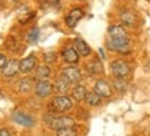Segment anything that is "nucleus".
Masks as SVG:
<instances>
[{"label": "nucleus", "mask_w": 150, "mask_h": 136, "mask_svg": "<svg viewBox=\"0 0 150 136\" xmlns=\"http://www.w3.org/2000/svg\"><path fill=\"white\" fill-rule=\"evenodd\" d=\"M120 19H121V22H123L124 25L134 26L135 22H137V15L132 13V11H129V10H124V11H121V14H120Z\"/></svg>", "instance_id": "a211bd4d"}, {"label": "nucleus", "mask_w": 150, "mask_h": 136, "mask_svg": "<svg viewBox=\"0 0 150 136\" xmlns=\"http://www.w3.org/2000/svg\"><path fill=\"white\" fill-rule=\"evenodd\" d=\"M113 87L114 89L118 91V92H124L128 88V82L125 81V78H116L113 81Z\"/></svg>", "instance_id": "5701e85b"}, {"label": "nucleus", "mask_w": 150, "mask_h": 136, "mask_svg": "<svg viewBox=\"0 0 150 136\" xmlns=\"http://www.w3.org/2000/svg\"><path fill=\"white\" fill-rule=\"evenodd\" d=\"M108 35H109L110 39H124V37H128L127 30L123 26H120V25H112V26H109Z\"/></svg>", "instance_id": "ddd939ff"}, {"label": "nucleus", "mask_w": 150, "mask_h": 136, "mask_svg": "<svg viewBox=\"0 0 150 136\" xmlns=\"http://www.w3.org/2000/svg\"><path fill=\"white\" fill-rule=\"evenodd\" d=\"M61 76L65 77L69 82H72V84H77V82L83 78L81 70L79 68H76V66H73V65L62 69V70H61Z\"/></svg>", "instance_id": "39448f33"}, {"label": "nucleus", "mask_w": 150, "mask_h": 136, "mask_svg": "<svg viewBox=\"0 0 150 136\" xmlns=\"http://www.w3.org/2000/svg\"><path fill=\"white\" fill-rule=\"evenodd\" d=\"M149 1H150V0H149Z\"/></svg>", "instance_id": "c756f323"}, {"label": "nucleus", "mask_w": 150, "mask_h": 136, "mask_svg": "<svg viewBox=\"0 0 150 136\" xmlns=\"http://www.w3.org/2000/svg\"><path fill=\"white\" fill-rule=\"evenodd\" d=\"M13 120L19 125H23V127H33L35 125V120H33L32 116L19 113V111L13 113Z\"/></svg>", "instance_id": "f8f14e48"}, {"label": "nucleus", "mask_w": 150, "mask_h": 136, "mask_svg": "<svg viewBox=\"0 0 150 136\" xmlns=\"http://www.w3.org/2000/svg\"><path fill=\"white\" fill-rule=\"evenodd\" d=\"M57 136H77V129L73 127H68V128H62L57 131Z\"/></svg>", "instance_id": "4be33fe9"}, {"label": "nucleus", "mask_w": 150, "mask_h": 136, "mask_svg": "<svg viewBox=\"0 0 150 136\" xmlns=\"http://www.w3.org/2000/svg\"><path fill=\"white\" fill-rule=\"evenodd\" d=\"M19 70V61H15V59H11L6 63L4 69H3V74L6 77H13L15 76V73Z\"/></svg>", "instance_id": "dca6fc26"}, {"label": "nucleus", "mask_w": 150, "mask_h": 136, "mask_svg": "<svg viewBox=\"0 0 150 136\" xmlns=\"http://www.w3.org/2000/svg\"><path fill=\"white\" fill-rule=\"evenodd\" d=\"M61 55H62L65 62L69 65H77L79 61H80V55H79V52L76 51L74 47H65L62 52H61Z\"/></svg>", "instance_id": "1a4fd4ad"}, {"label": "nucleus", "mask_w": 150, "mask_h": 136, "mask_svg": "<svg viewBox=\"0 0 150 136\" xmlns=\"http://www.w3.org/2000/svg\"><path fill=\"white\" fill-rule=\"evenodd\" d=\"M87 89L86 87L81 85V84H77V85L73 87L72 89V98H74L76 100H79V102H81V100H86V96H87Z\"/></svg>", "instance_id": "6ab92c4d"}, {"label": "nucleus", "mask_w": 150, "mask_h": 136, "mask_svg": "<svg viewBox=\"0 0 150 136\" xmlns=\"http://www.w3.org/2000/svg\"><path fill=\"white\" fill-rule=\"evenodd\" d=\"M72 106H73L72 99H70L69 96L61 94V95L52 98V100H51V103H50V109L52 110L54 113L64 114L72 109Z\"/></svg>", "instance_id": "f03ea898"}, {"label": "nucleus", "mask_w": 150, "mask_h": 136, "mask_svg": "<svg viewBox=\"0 0 150 136\" xmlns=\"http://www.w3.org/2000/svg\"><path fill=\"white\" fill-rule=\"evenodd\" d=\"M36 65H37L36 56L35 55H29V56L19 61V72H22V73L30 72V70H33V69L36 68Z\"/></svg>", "instance_id": "9d476101"}, {"label": "nucleus", "mask_w": 150, "mask_h": 136, "mask_svg": "<svg viewBox=\"0 0 150 136\" xmlns=\"http://www.w3.org/2000/svg\"><path fill=\"white\" fill-rule=\"evenodd\" d=\"M106 47L110 51H114L118 54L127 55L131 52V41L128 37H124V39H110L109 37L106 41Z\"/></svg>", "instance_id": "f257e3e1"}, {"label": "nucleus", "mask_w": 150, "mask_h": 136, "mask_svg": "<svg viewBox=\"0 0 150 136\" xmlns=\"http://www.w3.org/2000/svg\"><path fill=\"white\" fill-rule=\"evenodd\" d=\"M0 136H10L8 129H6V128H3V129H0Z\"/></svg>", "instance_id": "bb28decb"}, {"label": "nucleus", "mask_w": 150, "mask_h": 136, "mask_svg": "<svg viewBox=\"0 0 150 136\" xmlns=\"http://www.w3.org/2000/svg\"><path fill=\"white\" fill-rule=\"evenodd\" d=\"M39 37H40V30H39V27H33L32 30L29 32V35H28V43L36 44L37 41H39Z\"/></svg>", "instance_id": "b1692460"}, {"label": "nucleus", "mask_w": 150, "mask_h": 136, "mask_svg": "<svg viewBox=\"0 0 150 136\" xmlns=\"http://www.w3.org/2000/svg\"><path fill=\"white\" fill-rule=\"evenodd\" d=\"M35 91H36L37 96H40V98H47V96H50L51 94H52L54 85H52L50 81H47V80H40V81L36 82Z\"/></svg>", "instance_id": "0eeeda50"}, {"label": "nucleus", "mask_w": 150, "mask_h": 136, "mask_svg": "<svg viewBox=\"0 0 150 136\" xmlns=\"http://www.w3.org/2000/svg\"><path fill=\"white\" fill-rule=\"evenodd\" d=\"M43 58H44V61H46V63L51 65V63H54L55 61H57V54L55 52H52V51H48V52H44L43 54Z\"/></svg>", "instance_id": "393cba45"}, {"label": "nucleus", "mask_w": 150, "mask_h": 136, "mask_svg": "<svg viewBox=\"0 0 150 136\" xmlns=\"http://www.w3.org/2000/svg\"><path fill=\"white\" fill-rule=\"evenodd\" d=\"M33 87V81L29 78H23L18 82V91L19 92H29Z\"/></svg>", "instance_id": "412c9836"}, {"label": "nucleus", "mask_w": 150, "mask_h": 136, "mask_svg": "<svg viewBox=\"0 0 150 136\" xmlns=\"http://www.w3.org/2000/svg\"><path fill=\"white\" fill-rule=\"evenodd\" d=\"M86 68H87V72L90 73L91 76L100 74V73L103 72V65H102V62L98 61V59H92L91 62H88V63L86 65Z\"/></svg>", "instance_id": "f3484780"}, {"label": "nucleus", "mask_w": 150, "mask_h": 136, "mask_svg": "<svg viewBox=\"0 0 150 136\" xmlns=\"http://www.w3.org/2000/svg\"><path fill=\"white\" fill-rule=\"evenodd\" d=\"M48 125L54 131H58V129H62V128L73 127L74 125V120L72 117H68V116H58V117L51 118L48 121Z\"/></svg>", "instance_id": "20e7f679"}, {"label": "nucleus", "mask_w": 150, "mask_h": 136, "mask_svg": "<svg viewBox=\"0 0 150 136\" xmlns=\"http://www.w3.org/2000/svg\"><path fill=\"white\" fill-rule=\"evenodd\" d=\"M99 55H100V58L105 59V54H103V50H102V48H99Z\"/></svg>", "instance_id": "cd10ccee"}, {"label": "nucleus", "mask_w": 150, "mask_h": 136, "mask_svg": "<svg viewBox=\"0 0 150 136\" xmlns=\"http://www.w3.org/2000/svg\"><path fill=\"white\" fill-rule=\"evenodd\" d=\"M86 102L88 106H99L100 102H102V98H100L98 94H96L95 91H92V92H88L86 96Z\"/></svg>", "instance_id": "aec40b11"}, {"label": "nucleus", "mask_w": 150, "mask_h": 136, "mask_svg": "<svg viewBox=\"0 0 150 136\" xmlns=\"http://www.w3.org/2000/svg\"><path fill=\"white\" fill-rule=\"evenodd\" d=\"M73 47L76 48V51L79 52L80 56H90V55H91V47L87 44L83 39H80V37L74 39V41H73Z\"/></svg>", "instance_id": "9b49d317"}, {"label": "nucleus", "mask_w": 150, "mask_h": 136, "mask_svg": "<svg viewBox=\"0 0 150 136\" xmlns=\"http://www.w3.org/2000/svg\"><path fill=\"white\" fill-rule=\"evenodd\" d=\"M110 72L116 78H125L131 72L129 63H127L123 59H116L110 63Z\"/></svg>", "instance_id": "7ed1b4c3"}, {"label": "nucleus", "mask_w": 150, "mask_h": 136, "mask_svg": "<svg viewBox=\"0 0 150 136\" xmlns=\"http://www.w3.org/2000/svg\"><path fill=\"white\" fill-rule=\"evenodd\" d=\"M6 63H7V61H6V56L3 54H0V72H3V69H4Z\"/></svg>", "instance_id": "a878e982"}, {"label": "nucleus", "mask_w": 150, "mask_h": 136, "mask_svg": "<svg viewBox=\"0 0 150 136\" xmlns=\"http://www.w3.org/2000/svg\"><path fill=\"white\" fill-rule=\"evenodd\" d=\"M1 1H3V0H0V3H1Z\"/></svg>", "instance_id": "c85d7f7f"}, {"label": "nucleus", "mask_w": 150, "mask_h": 136, "mask_svg": "<svg viewBox=\"0 0 150 136\" xmlns=\"http://www.w3.org/2000/svg\"><path fill=\"white\" fill-rule=\"evenodd\" d=\"M70 85H72V82H69L65 77L59 76V77L57 78L55 84H54V89H57V92H59V94L65 95V94H68V92H69Z\"/></svg>", "instance_id": "2eb2a0df"}, {"label": "nucleus", "mask_w": 150, "mask_h": 136, "mask_svg": "<svg viewBox=\"0 0 150 136\" xmlns=\"http://www.w3.org/2000/svg\"><path fill=\"white\" fill-rule=\"evenodd\" d=\"M51 77V69L47 65H39L35 68V78L37 81L40 80H48Z\"/></svg>", "instance_id": "4468645a"}, {"label": "nucleus", "mask_w": 150, "mask_h": 136, "mask_svg": "<svg viewBox=\"0 0 150 136\" xmlns=\"http://www.w3.org/2000/svg\"><path fill=\"white\" fill-rule=\"evenodd\" d=\"M84 17V11H83L81 8H72L70 11L68 13V15L65 17V22H66V25H68L69 27H76V25H77L80 21H81V18Z\"/></svg>", "instance_id": "423d86ee"}, {"label": "nucleus", "mask_w": 150, "mask_h": 136, "mask_svg": "<svg viewBox=\"0 0 150 136\" xmlns=\"http://www.w3.org/2000/svg\"><path fill=\"white\" fill-rule=\"evenodd\" d=\"M94 91L100 96V98H110L112 96V87L106 80L99 78L94 84Z\"/></svg>", "instance_id": "6e6552de"}]
</instances>
